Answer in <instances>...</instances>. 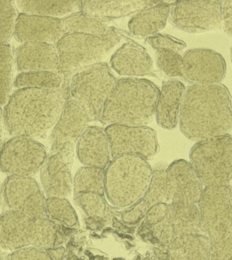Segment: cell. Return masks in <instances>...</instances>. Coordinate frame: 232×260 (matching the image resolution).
<instances>
[{
	"label": "cell",
	"mask_w": 232,
	"mask_h": 260,
	"mask_svg": "<svg viewBox=\"0 0 232 260\" xmlns=\"http://www.w3.org/2000/svg\"><path fill=\"white\" fill-rule=\"evenodd\" d=\"M110 66L120 76L138 78L152 73L153 60L143 47L128 42L112 55Z\"/></svg>",
	"instance_id": "obj_20"
},
{
	"label": "cell",
	"mask_w": 232,
	"mask_h": 260,
	"mask_svg": "<svg viewBox=\"0 0 232 260\" xmlns=\"http://www.w3.org/2000/svg\"><path fill=\"white\" fill-rule=\"evenodd\" d=\"M153 170L140 156L122 155L112 158L105 169V196L112 206L126 209L143 197Z\"/></svg>",
	"instance_id": "obj_5"
},
{
	"label": "cell",
	"mask_w": 232,
	"mask_h": 260,
	"mask_svg": "<svg viewBox=\"0 0 232 260\" xmlns=\"http://www.w3.org/2000/svg\"><path fill=\"white\" fill-rule=\"evenodd\" d=\"M48 218L58 225L69 229L79 227V219L74 208L66 198H46Z\"/></svg>",
	"instance_id": "obj_30"
},
{
	"label": "cell",
	"mask_w": 232,
	"mask_h": 260,
	"mask_svg": "<svg viewBox=\"0 0 232 260\" xmlns=\"http://www.w3.org/2000/svg\"><path fill=\"white\" fill-rule=\"evenodd\" d=\"M159 1L109 0V1H80L79 11L91 17L102 20L117 19L134 15L140 10L154 5Z\"/></svg>",
	"instance_id": "obj_23"
},
{
	"label": "cell",
	"mask_w": 232,
	"mask_h": 260,
	"mask_svg": "<svg viewBox=\"0 0 232 260\" xmlns=\"http://www.w3.org/2000/svg\"><path fill=\"white\" fill-rule=\"evenodd\" d=\"M171 204L168 203H158L149 207L143 223L147 227L152 226L164 220L171 211Z\"/></svg>",
	"instance_id": "obj_40"
},
{
	"label": "cell",
	"mask_w": 232,
	"mask_h": 260,
	"mask_svg": "<svg viewBox=\"0 0 232 260\" xmlns=\"http://www.w3.org/2000/svg\"><path fill=\"white\" fill-rule=\"evenodd\" d=\"M171 205L175 238L202 234L201 231L200 215L197 204L172 203Z\"/></svg>",
	"instance_id": "obj_27"
},
{
	"label": "cell",
	"mask_w": 232,
	"mask_h": 260,
	"mask_svg": "<svg viewBox=\"0 0 232 260\" xmlns=\"http://www.w3.org/2000/svg\"><path fill=\"white\" fill-rule=\"evenodd\" d=\"M47 152L36 140L14 136L0 150V170L8 176L31 177L42 168Z\"/></svg>",
	"instance_id": "obj_9"
},
{
	"label": "cell",
	"mask_w": 232,
	"mask_h": 260,
	"mask_svg": "<svg viewBox=\"0 0 232 260\" xmlns=\"http://www.w3.org/2000/svg\"><path fill=\"white\" fill-rule=\"evenodd\" d=\"M61 20L65 34H83L103 36L110 29L107 27L105 20L91 17L79 10Z\"/></svg>",
	"instance_id": "obj_29"
},
{
	"label": "cell",
	"mask_w": 232,
	"mask_h": 260,
	"mask_svg": "<svg viewBox=\"0 0 232 260\" xmlns=\"http://www.w3.org/2000/svg\"><path fill=\"white\" fill-rule=\"evenodd\" d=\"M13 65L11 48L7 44H0V107L10 99Z\"/></svg>",
	"instance_id": "obj_33"
},
{
	"label": "cell",
	"mask_w": 232,
	"mask_h": 260,
	"mask_svg": "<svg viewBox=\"0 0 232 260\" xmlns=\"http://www.w3.org/2000/svg\"><path fill=\"white\" fill-rule=\"evenodd\" d=\"M106 133L111 146L112 158L122 155L140 156L152 160L159 150L157 134L147 125H107Z\"/></svg>",
	"instance_id": "obj_13"
},
{
	"label": "cell",
	"mask_w": 232,
	"mask_h": 260,
	"mask_svg": "<svg viewBox=\"0 0 232 260\" xmlns=\"http://www.w3.org/2000/svg\"><path fill=\"white\" fill-rule=\"evenodd\" d=\"M62 20L21 13L18 14L14 36L20 43L55 45L65 35Z\"/></svg>",
	"instance_id": "obj_16"
},
{
	"label": "cell",
	"mask_w": 232,
	"mask_h": 260,
	"mask_svg": "<svg viewBox=\"0 0 232 260\" xmlns=\"http://www.w3.org/2000/svg\"><path fill=\"white\" fill-rule=\"evenodd\" d=\"M185 85L177 79L163 83L155 111L157 123L165 129L172 130L179 123Z\"/></svg>",
	"instance_id": "obj_22"
},
{
	"label": "cell",
	"mask_w": 232,
	"mask_h": 260,
	"mask_svg": "<svg viewBox=\"0 0 232 260\" xmlns=\"http://www.w3.org/2000/svg\"><path fill=\"white\" fill-rule=\"evenodd\" d=\"M154 256L152 258H149L148 260H169L168 253L160 248L154 249Z\"/></svg>",
	"instance_id": "obj_44"
},
{
	"label": "cell",
	"mask_w": 232,
	"mask_h": 260,
	"mask_svg": "<svg viewBox=\"0 0 232 260\" xmlns=\"http://www.w3.org/2000/svg\"><path fill=\"white\" fill-rule=\"evenodd\" d=\"M76 154L83 166L106 169L112 159L111 146L105 129L89 126L76 144Z\"/></svg>",
	"instance_id": "obj_18"
},
{
	"label": "cell",
	"mask_w": 232,
	"mask_h": 260,
	"mask_svg": "<svg viewBox=\"0 0 232 260\" xmlns=\"http://www.w3.org/2000/svg\"><path fill=\"white\" fill-rule=\"evenodd\" d=\"M63 79L59 73L49 71L21 73L14 81V86L19 89H54L62 87Z\"/></svg>",
	"instance_id": "obj_31"
},
{
	"label": "cell",
	"mask_w": 232,
	"mask_h": 260,
	"mask_svg": "<svg viewBox=\"0 0 232 260\" xmlns=\"http://www.w3.org/2000/svg\"><path fill=\"white\" fill-rule=\"evenodd\" d=\"M149 206L143 199H140L122 213V220L127 225H136L146 217Z\"/></svg>",
	"instance_id": "obj_39"
},
{
	"label": "cell",
	"mask_w": 232,
	"mask_h": 260,
	"mask_svg": "<svg viewBox=\"0 0 232 260\" xmlns=\"http://www.w3.org/2000/svg\"><path fill=\"white\" fill-rule=\"evenodd\" d=\"M13 2L0 1V44L14 36L18 14Z\"/></svg>",
	"instance_id": "obj_36"
},
{
	"label": "cell",
	"mask_w": 232,
	"mask_h": 260,
	"mask_svg": "<svg viewBox=\"0 0 232 260\" xmlns=\"http://www.w3.org/2000/svg\"><path fill=\"white\" fill-rule=\"evenodd\" d=\"M201 233L210 239L232 229V187L206 186L197 203Z\"/></svg>",
	"instance_id": "obj_10"
},
{
	"label": "cell",
	"mask_w": 232,
	"mask_h": 260,
	"mask_svg": "<svg viewBox=\"0 0 232 260\" xmlns=\"http://www.w3.org/2000/svg\"><path fill=\"white\" fill-rule=\"evenodd\" d=\"M64 260H80L78 257H76V256H71V257H69L67 258V259Z\"/></svg>",
	"instance_id": "obj_47"
},
{
	"label": "cell",
	"mask_w": 232,
	"mask_h": 260,
	"mask_svg": "<svg viewBox=\"0 0 232 260\" xmlns=\"http://www.w3.org/2000/svg\"><path fill=\"white\" fill-rule=\"evenodd\" d=\"M0 197L6 211L34 218H48L46 198L32 177L8 176L2 185Z\"/></svg>",
	"instance_id": "obj_11"
},
{
	"label": "cell",
	"mask_w": 232,
	"mask_h": 260,
	"mask_svg": "<svg viewBox=\"0 0 232 260\" xmlns=\"http://www.w3.org/2000/svg\"><path fill=\"white\" fill-rule=\"evenodd\" d=\"M86 114L75 102L67 97L62 113L50 134V154L66 144H76L89 127Z\"/></svg>",
	"instance_id": "obj_17"
},
{
	"label": "cell",
	"mask_w": 232,
	"mask_h": 260,
	"mask_svg": "<svg viewBox=\"0 0 232 260\" xmlns=\"http://www.w3.org/2000/svg\"><path fill=\"white\" fill-rule=\"evenodd\" d=\"M47 254L51 260H64L66 251L62 246L46 249Z\"/></svg>",
	"instance_id": "obj_43"
},
{
	"label": "cell",
	"mask_w": 232,
	"mask_h": 260,
	"mask_svg": "<svg viewBox=\"0 0 232 260\" xmlns=\"http://www.w3.org/2000/svg\"><path fill=\"white\" fill-rule=\"evenodd\" d=\"M147 42L157 50H172L181 53L186 48L183 41L168 35L156 34L147 38Z\"/></svg>",
	"instance_id": "obj_38"
},
{
	"label": "cell",
	"mask_w": 232,
	"mask_h": 260,
	"mask_svg": "<svg viewBox=\"0 0 232 260\" xmlns=\"http://www.w3.org/2000/svg\"><path fill=\"white\" fill-rule=\"evenodd\" d=\"M3 112L1 107H0V150L2 149V146H3Z\"/></svg>",
	"instance_id": "obj_45"
},
{
	"label": "cell",
	"mask_w": 232,
	"mask_h": 260,
	"mask_svg": "<svg viewBox=\"0 0 232 260\" xmlns=\"http://www.w3.org/2000/svg\"><path fill=\"white\" fill-rule=\"evenodd\" d=\"M71 168L59 154H50L40 170V180L46 198H67L73 192Z\"/></svg>",
	"instance_id": "obj_21"
},
{
	"label": "cell",
	"mask_w": 232,
	"mask_h": 260,
	"mask_svg": "<svg viewBox=\"0 0 232 260\" xmlns=\"http://www.w3.org/2000/svg\"><path fill=\"white\" fill-rule=\"evenodd\" d=\"M190 164L205 187L230 185L232 179V136H215L195 142Z\"/></svg>",
	"instance_id": "obj_8"
},
{
	"label": "cell",
	"mask_w": 232,
	"mask_h": 260,
	"mask_svg": "<svg viewBox=\"0 0 232 260\" xmlns=\"http://www.w3.org/2000/svg\"><path fill=\"white\" fill-rule=\"evenodd\" d=\"M221 27L232 38V1L222 2Z\"/></svg>",
	"instance_id": "obj_42"
},
{
	"label": "cell",
	"mask_w": 232,
	"mask_h": 260,
	"mask_svg": "<svg viewBox=\"0 0 232 260\" xmlns=\"http://www.w3.org/2000/svg\"><path fill=\"white\" fill-rule=\"evenodd\" d=\"M157 67L166 76L170 78L183 77V56L181 53L172 50L156 51Z\"/></svg>",
	"instance_id": "obj_35"
},
{
	"label": "cell",
	"mask_w": 232,
	"mask_h": 260,
	"mask_svg": "<svg viewBox=\"0 0 232 260\" xmlns=\"http://www.w3.org/2000/svg\"><path fill=\"white\" fill-rule=\"evenodd\" d=\"M221 1L172 2L169 20L189 34L211 31L221 27Z\"/></svg>",
	"instance_id": "obj_12"
},
{
	"label": "cell",
	"mask_w": 232,
	"mask_h": 260,
	"mask_svg": "<svg viewBox=\"0 0 232 260\" xmlns=\"http://www.w3.org/2000/svg\"><path fill=\"white\" fill-rule=\"evenodd\" d=\"M160 89L146 79H118L102 113L107 125H147L153 121Z\"/></svg>",
	"instance_id": "obj_3"
},
{
	"label": "cell",
	"mask_w": 232,
	"mask_h": 260,
	"mask_svg": "<svg viewBox=\"0 0 232 260\" xmlns=\"http://www.w3.org/2000/svg\"><path fill=\"white\" fill-rule=\"evenodd\" d=\"M73 182V196L79 193L92 192L105 197V169L81 167L75 174Z\"/></svg>",
	"instance_id": "obj_28"
},
{
	"label": "cell",
	"mask_w": 232,
	"mask_h": 260,
	"mask_svg": "<svg viewBox=\"0 0 232 260\" xmlns=\"http://www.w3.org/2000/svg\"><path fill=\"white\" fill-rule=\"evenodd\" d=\"M230 56H231V60L232 63V45L231 47V49H230Z\"/></svg>",
	"instance_id": "obj_48"
},
{
	"label": "cell",
	"mask_w": 232,
	"mask_h": 260,
	"mask_svg": "<svg viewBox=\"0 0 232 260\" xmlns=\"http://www.w3.org/2000/svg\"><path fill=\"white\" fill-rule=\"evenodd\" d=\"M65 236L57 223L48 218H34L15 211L0 215V247L14 251L26 247L42 249L60 247Z\"/></svg>",
	"instance_id": "obj_4"
},
{
	"label": "cell",
	"mask_w": 232,
	"mask_h": 260,
	"mask_svg": "<svg viewBox=\"0 0 232 260\" xmlns=\"http://www.w3.org/2000/svg\"><path fill=\"white\" fill-rule=\"evenodd\" d=\"M8 254L0 251V260H8Z\"/></svg>",
	"instance_id": "obj_46"
},
{
	"label": "cell",
	"mask_w": 232,
	"mask_h": 260,
	"mask_svg": "<svg viewBox=\"0 0 232 260\" xmlns=\"http://www.w3.org/2000/svg\"><path fill=\"white\" fill-rule=\"evenodd\" d=\"M8 260H51L46 250L37 247H26L8 253Z\"/></svg>",
	"instance_id": "obj_41"
},
{
	"label": "cell",
	"mask_w": 232,
	"mask_h": 260,
	"mask_svg": "<svg viewBox=\"0 0 232 260\" xmlns=\"http://www.w3.org/2000/svg\"><path fill=\"white\" fill-rule=\"evenodd\" d=\"M181 132L197 142L229 134L232 130V97L222 84H191L186 87L179 119Z\"/></svg>",
	"instance_id": "obj_1"
},
{
	"label": "cell",
	"mask_w": 232,
	"mask_h": 260,
	"mask_svg": "<svg viewBox=\"0 0 232 260\" xmlns=\"http://www.w3.org/2000/svg\"><path fill=\"white\" fill-rule=\"evenodd\" d=\"M210 260H232V229L211 239Z\"/></svg>",
	"instance_id": "obj_37"
},
{
	"label": "cell",
	"mask_w": 232,
	"mask_h": 260,
	"mask_svg": "<svg viewBox=\"0 0 232 260\" xmlns=\"http://www.w3.org/2000/svg\"><path fill=\"white\" fill-rule=\"evenodd\" d=\"M168 203L197 204L205 186L190 162L184 159L173 161L167 168Z\"/></svg>",
	"instance_id": "obj_15"
},
{
	"label": "cell",
	"mask_w": 232,
	"mask_h": 260,
	"mask_svg": "<svg viewBox=\"0 0 232 260\" xmlns=\"http://www.w3.org/2000/svg\"><path fill=\"white\" fill-rule=\"evenodd\" d=\"M230 186H231L232 187V179L231 180V182H230Z\"/></svg>",
	"instance_id": "obj_49"
},
{
	"label": "cell",
	"mask_w": 232,
	"mask_h": 260,
	"mask_svg": "<svg viewBox=\"0 0 232 260\" xmlns=\"http://www.w3.org/2000/svg\"><path fill=\"white\" fill-rule=\"evenodd\" d=\"M172 2H160L140 10L129 20L128 29L134 36L139 38L158 34L164 29L170 16Z\"/></svg>",
	"instance_id": "obj_24"
},
{
	"label": "cell",
	"mask_w": 232,
	"mask_h": 260,
	"mask_svg": "<svg viewBox=\"0 0 232 260\" xmlns=\"http://www.w3.org/2000/svg\"><path fill=\"white\" fill-rule=\"evenodd\" d=\"M80 1H18L21 13L63 19L79 10Z\"/></svg>",
	"instance_id": "obj_26"
},
{
	"label": "cell",
	"mask_w": 232,
	"mask_h": 260,
	"mask_svg": "<svg viewBox=\"0 0 232 260\" xmlns=\"http://www.w3.org/2000/svg\"><path fill=\"white\" fill-rule=\"evenodd\" d=\"M15 60L18 70L22 73L49 71L59 74V59L55 45L24 43L16 48Z\"/></svg>",
	"instance_id": "obj_19"
},
{
	"label": "cell",
	"mask_w": 232,
	"mask_h": 260,
	"mask_svg": "<svg viewBox=\"0 0 232 260\" xmlns=\"http://www.w3.org/2000/svg\"><path fill=\"white\" fill-rule=\"evenodd\" d=\"M113 28L103 36L67 34L55 44L59 59V75L69 79L85 67L101 62L119 43Z\"/></svg>",
	"instance_id": "obj_6"
},
{
	"label": "cell",
	"mask_w": 232,
	"mask_h": 260,
	"mask_svg": "<svg viewBox=\"0 0 232 260\" xmlns=\"http://www.w3.org/2000/svg\"><path fill=\"white\" fill-rule=\"evenodd\" d=\"M67 98L62 87L19 89L4 107V125L13 137L45 139L56 125Z\"/></svg>",
	"instance_id": "obj_2"
},
{
	"label": "cell",
	"mask_w": 232,
	"mask_h": 260,
	"mask_svg": "<svg viewBox=\"0 0 232 260\" xmlns=\"http://www.w3.org/2000/svg\"><path fill=\"white\" fill-rule=\"evenodd\" d=\"M74 201L90 218H105L107 210L105 197L95 193L82 192L74 196Z\"/></svg>",
	"instance_id": "obj_34"
},
{
	"label": "cell",
	"mask_w": 232,
	"mask_h": 260,
	"mask_svg": "<svg viewBox=\"0 0 232 260\" xmlns=\"http://www.w3.org/2000/svg\"><path fill=\"white\" fill-rule=\"evenodd\" d=\"M211 239L202 234L175 238L167 249L169 260H210Z\"/></svg>",
	"instance_id": "obj_25"
},
{
	"label": "cell",
	"mask_w": 232,
	"mask_h": 260,
	"mask_svg": "<svg viewBox=\"0 0 232 260\" xmlns=\"http://www.w3.org/2000/svg\"><path fill=\"white\" fill-rule=\"evenodd\" d=\"M118 80L107 63L91 65L68 79V97L83 110L90 121H99Z\"/></svg>",
	"instance_id": "obj_7"
},
{
	"label": "cell",
	"mask_w": 232,
	"mask_h": 260,
	"mask_svg": "<svg viewBox=\"0 0 232 260\" xmlns=\"http://www.w3.org/2000/svg\"><path fill=\"white\" fill-rule=\"evenodd\" d=\"M167 168L168 167L159 166L153 170L150 185L142 197L149 207L158 203H168Z\"/></svg>",
	"instance_id": "obj_32"
},
{
	"label": "cell",
	"mask_w": 232,
	"mask_h": 260,
	"mask_svg": "<svg viewBox=\"0 0 232 260\" xmlns=\"http://www.w3.org/2000/svg\"><path fill=\"white\" fill-rule=\"evenodd\" d=\"M183 78L191 84L221 83L225 79L227 65L220 53L209 48H194L183 56Z\"/></svg>",
	"instance_id": "obj_14"
}]
</instances>
